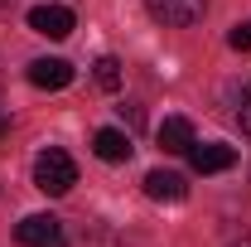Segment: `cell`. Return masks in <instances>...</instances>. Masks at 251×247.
Returning <instances> with one entry per match:
<instances>
[{
  "mask_svg": "<svg viewBox=\"0 0 251 247\" xmlns=\"http://www.w3.org/2000/svg\"><path fill=\"white\" fill-rule=\"evenodd\" d=\"M73 185H77V165H73L68 151L49 146V151L34 155V189H44L49 199H58V194H68Z\"/></svg>",
  "mask_w": 251,
  "mask_h": 247,
  "instance_id": "obj_1",
  "label": "cell"
},
{
  "mask_svg": "<svg viewBox=\"0 0 251 247\" xmlns=\"http://www.w3.org/2000/svg\"><path fill=\"white\" fill-rule=\"evenodd\" d=\"M145 10L169 30H188V25H198L208 15V0H145Z\"/></svg>",
  "mask_w": 251,
  "mask_h": 247,
  "instance_id": "obj_2",
  "label": "cell"
},
{
  "mask_svg": "<svg viewBox=\"0 0 251 247\" xmlns=\"http://www.w3.org/2000/svg\"><path fill=\"white\" fill-rule=\"evenodd\" d=\"M15 238L25 247H68V238H63V223L53 214H29L20 228H15Z\"/></svg>",
  "mask_w": 251,
  "mask_h": 247,
  "instance_id": "obj_3",
  "label": "cell"
},
{
  "mask_svg": "<svg viewBox=\"0 0 251 247\" xmlns=\"http://www.w3.org/2000/svg\"><path fill=\"white\" fill-rule=\"evenodd\" d=\"M29 30L44 39H68L73 34V10L68 5H34L29 10Z\"/></svg>",
  "mask_w": 251,
  "mask_h": 247,
  "instance_id": "obj_4",
  "label": "cell"
},
{
  "mask_svg": "<svg viewBox=\"0 0 251 247\" xmlns=\"http://www.w3.org/2000/svg\"><path fill=\"white\" fill-rule=\"evenodd\" d=\"M29 83L44 88V93H58V88L73 83V63L68 59H34L29 63Z\"/></svg>",
  "mask_w": 251,
  "mask_h": 247,
  "instance_id": "obj_5",
  "label": "cell"
},
{
  "mask_svg": "<svg viewBox=\"0 0 251 247\" xmlns=\"http://www.w3.org/2000/svg\"><path fill=\"white\" fill-rule=\"evenodd\" d=\"M193 170H198V175H222V170H232V165H237V151H232V146H222V141H208V146H198V141H193Z\"/></svg>",
  "mask_w": 251,
  "mask_h": 247,
  "instance_id": "obj_6",
  "label": "cell"
},
{
  "mask_svg": "<svg viewBox=\"0 0 251 247\" xmlns=\"http://www.w3.org/2000/svg\"><path fill=\"white\" fill-rule=\"evenodd\" d=\"M145 194L159 199V204H179V199H188V180L174 175V170H150L145 175Z\"/></svg>",
  "mask_w": 251,
  "mask_h": 247,
  "instance_id": "obj_7",
  "label": "cell"
},
{
  "mask_svg": "<svg viewBox=\"0 0 251 247\" xmlns=\"http://www.w3.org/2000/svg\"><path fill=\"white\" fill-rule=\"evenodd\" d=\"M92 151L101 155L106 165H121V160H130V151H135V146H130V136H126V131H116V126H101V131L92 136Z\"/></svg>",
  "mask_w": 251,
  "mask_h": 247,
  "instance_id": "obj_8",
  "label": "cell"
},
{
  "mask_svg": "<svg viewBox=\"0 0 251 247\" xmlns=\"http://www.w3.org/2000/svg\"><path fill=\"white\" fill-rule=\"evenodd\" d=\"M155 136H159V146H164L169 155H184V151H193V122H188V117H164Z\"/></svg>",
  "mask_w": 251,
  "mask_h": 247,
  "instance_id": "obj_9",
  "label": "cell"
},
{
  "mask_svg": "<svg viewBox=\"0 0 251 247\" xmlns=\"http://www.w3.org/2000/svg\"><path fill=\"white\" fill-rule=\"evenodd\" d=\"M92 78L101 93H116L121 88V59H111V54H101V59L92 63Z\"/></svg>",
  "mask_w": 251,
  "mask_h": 247,
  "instance_id": "obj_10",
  "label": "cell"
},
{
  "mask_svg": "<svg viewBox=\"0 0 251 247\" xmlns=\"http://www.w3.org/2000/svg\"><path fill=\"white\" fill-rule=\"evenodd\" d=\"M227 44L237 49V54H251V25L242 20V25H232V34H227Z\"/></svg>",
  "mask_w": 251,
  "mask_h": 247,
  "instance_id": "obj_11",
  "label": "cell"
},
{
  "mask_svg": "<svg viewBox=\"0 0 251 247\" xmlns=\"http://www.w3.org/2000/svg\"><path fill=\"white\" fill-rule=\"evenodd\" d=\"M237 117H242V131L251 136V88L242 93V112H237Z\"/></svg>",
  "mask_w": 251,
  "mask_h": 247,
  "instance_id": "obj_12",
  "label": "cell"
},
{
  "mask_svg": "<svg viewBox=\"0 0 251 247\" xmlns=\"http://www.w3.org/2000/svg\"><path fill=\"white\" fill-rule=\"evenodd\" d=\"M121 117H126V126H145V112L140 107H121Z\"/></svg>",
  "mask_w": 251,
  "mask_h": 247,
  "instance_id": "obj_13",
  "label": "cell"
},
{
  "mask_svg": "<svg viewBox=\"0 0 251 247\" xmlns=\"http://www.w3.org/2000/svg\"><path fill=\"white\" fill-rule=\"evenodd\" d=\"M232 247H251V238H242V243H232Z\"/></svg>",
  "mask_w": 251,
  "mask_h": 247,
  "instance_id": "obj_14",
  "label": "cell"
},
{
  "mask_svg": "<svg viewBox=\"0 0 251 247\" xmlns=\"http://www.w3.org/2000/svg\"><path fill=\"white\" fill-rule=\"evenodd\" d=\"M0 102H5V78H0Z\"/></svg>",
  "mask_w": 251,
  "mask_h": 247,
  "instance_id": "obj_15",
  "label": "cell"
},
{
  "mask_svg": "<svg viewBox=\"0 0 251 247\" xmlns=\"http://www.w3.org/2000/svg\"><path fill=\"white\" fill-rule=\"evenodd\" d=\"M0 5H10V0H0Z\"/></svg>",
  "mask_w": 251,
  "mask_h": 247,
  "instance_id": "obj_16",
  "label": "cell"
}]
</instances>
